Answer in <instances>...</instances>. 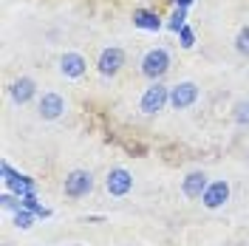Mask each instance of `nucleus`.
<instances>
[{"mask_svg": "<svg viewBox=\"0 0 249 246\" xmlns=\"http://www.w3.org/2000/svg\"><path fill=\"white\" fill-rule=\"evenodd\" d=\"M184 17H187V9H176L173 17H170V23H167L170 31H181V29H184Z\"/></svg>", "mask_w": 249, "mask_h": 246, "instance_id": "15", "label": "nucleus"}, {"mask_svg": "<svg viewBox=\"0 0 249 246\" xmlns=\"http://www.w3.org/2000/svg\"><path fill=\"white\" fill-rule=\"evenodd\" d=\"M3 178H6V184H9V190L15 193L17 198H26V195H31L34 193V178H29V176H20V173H15V170L9 167V164H3Z\"/></svg>", "mask_w": 249, "mask_h": 246, "instance_id": "6", "label": "nucleus"}, {"mask_svg": "<svg viewBox=\"0 0 249 246\" xmlns=\"http://www.w3.org/2000/svg\"><path fill=\"white\" fill-rule=\"evenodd\" d=\"M60 71L65 74V77H82L85 74V57L82 54H77V51H71V54H65L60 60Z\"/></svg>", "mask_w": 249, "mask_h": 246, "instance_id": "12", "label": "nucleus"}, {"mask_svg": "<svg viewBox=\"0 0 249 246\" xmlns=\"http://www.w3.org/2000/svg\"><path fill=\"white\" fill-rule=\"evenodd\" d=\"M167 68H170V54L164 51V48H150L147 54H144V60H142V74L147 79H159L167 74Z\"/></svg>", "mask_w": 249, "mask_h": 246, "instance_id": "1", "label": "nucleus"}, {"mask_svg": "<svg viewBox=\"0 0 249 246\" xmlns=\"http://www.w3.org/2000/svg\"><path fill=\"white\" fill-rule=\"evenodd\" d=\"M235 51L244 54V57H249V26H244V29L238 31V37H235Z\"/></svg>", "mask_w": 249, "mask_h": 246, "instance_id": "14", "label": "nucleus"}, {"mask_svg": "<svg viewBox=\"0 0 249 246\" xmlns=\"http://www.w3.org/2000/svg\"><path fill=\"white\" fill-rule=\"evenodd\" d=\"M167 102H170V88L161 85V82H153V85L144 91V96H142L139 110L142 113H147V116H153V113H159Z\"/></svg>", "mask_w": 249, "mask_h": 246, "instance_id": "2", "label": "nucleus"}, {"mask_svg": "<svg viewBox=\"0 0 249 246\" xmlns=\"http://www.w3.org/2000/svg\"><path fill=\"white\" fill-rule=\"evenodd\" d=\"M196 99H198V85H196V82H178V85L170 88V105L176 110L190 108Z\"/></svg>", "mask_w": 249, "mask_h": 246, "instance_id": "4", "label": "nucleus"}, {"mask_svg": "<svg viewBox=\"0 0 249 246\" xmlns=\"http://www.w3.org/2000/svg\"><path fill=\"white\" fill-rule=\"evenodd\" d=\"M207 176L204 173H190L184 178V184H181V190H184L187 198H204V193H207Z\"/></svg>", "mask_w": 249, "mask_h": 246, "instance_id": "10", "label": "nucleus"}, {"mask_svg": "<svg viewBox=\"0 0 249 246\" xmlns=\"http://www.w3.org/2000/svg\"><path fill=\"white\" fill-rule=\"evenodd\" d=\"M133 26H136V29H144V31H159L161 29V20H159L156 12L136 9V12H133Z\"/></svg>", "mask_w": 249, "mask_h": 246, "instance_id": "13", "label": "nucleus"}, {"mask_svg": "<svg viewBox=\"0 0 249 246\" xmlns=\"http://www.w3.org/2000/svg\"><path fill=\"white\" fill-rule=\"evenodd\" d=\"M31 221H34V212H29V210H20V212H15V224L20 227V229H29Z\"/></svg>", "mask_w": 249, "mask_h": 246, "instance_id": "16", "label": "nucleus"}, {"mask_svg": "<svg viewBox=\"0 0 249 246\" xmlns=\"http://www.w3.org/2000/svg\"><path fill=\"white\" fill-rule=\"evenodd\" d=\"M62 110H65V99L60 93H43V99H40V116L43 119H57V116H62Z\"/></svg>", "mask_w": 249, "mask_h": 246, "instance_id": "8", "label": "nucleus"}, {"mask_svg": "<svg viewBox=\"0 0 249 246\" xmlns=\"http://www.w3.org/2000/svg\"><path fill=\"white\" fill-rule=\"evenodd\" d=\"M105 187H108V193L113 195V198H122V195L130 193V187H133V176H130L124 167H116V170H110L108 173Z\"/></svg>", "mask_w": 249, "mask_h": 246, "instance_id": "7", "label": "nucleus"}, {"mask_svg": "<svg viewBox=\"0 0 249 246\" xmlns=\"http://www.w3.org/2000/svg\"><path fill=\"white\" fill-rule=\"evenodd\" d=\"M230 198V187H227V181H215V184L207 187V193H204V207H210V210H215V207H221L224 201Z\"/></svg>", "mask_w": 249, "mask_h": 246, "instance_id": "9", "label": "nucleus"}, {"mask_svg": "<svg viewBox=\"0 0 249 246\" xmlns=\"http://www.w3.org/2000/svg\"><path fill=\"white\" fill-rule=\"evenodd\" d=\"M178 34H181V46H184V48H193V43H196V34H193V29H190V26H184Z\"/></svg>", "mask_w": 249, "mask_h": 246, "instance_id": "19", "label": "nucleus"}, {"mask_svg": "<svg viewBox=\"0 0 249 246\" xmlns=\"http://www.w3.org/2000/svg\"><path fill=\"white\" fill-rule=\"evenodd\" d=\"M0 204H3L6 210H15V212H20V210H23V201H17V195H12V193L0 195Z\"/></svg>", "mask_w": 249, "mask_h": 246, "instance_id": "17", "label": "nucleus"}, {"mask_svg": "<svg viewBox=\"0 0 249 246\" xmlns=\"http://www.w3.org/2000/svg\"><path fill=\"white\" fill-rule=\"evenodd\" d=\"M62 190H65L68 198H82V195H88V193L93 190V176L88 173V170H74V173L65 176Z\"/></svg>", "mask_w": 249, "mask_h": 246, "instance_id": "3", "label": "nucleus"}, {"mask_svg": "<svg viewBox=\"0 0 249 246\" xmlns=\"http://www.w3.org/2000/svg\"><path fill=\"white\" fill-rule=\"evenodd\" d=\"M34 79H29V77H20V79H15L12 82V88H9V93H12V99H15L17 105H26L31 96H34Z\"/></svg>", "mask_w": 249, "mask_h": 246, "instance_id": "11", "label": "nucleus"}, {"mask_svg": "<svg viewBox=\"0 0 249 246\" xmlns=\"http://www.w3.org/2000/svg\"><path fill=\"white\" fill-rule=\"evenodd\" d=\"M235 122H238V124H247L249 122V99H247V102H241V105L235 108Z\"/></svg>", "mask_w": 249, "mask_h": 246, "instance_id": "18", "label": "nucleus"}, {"mask_svg": "<svg viewBox=\"0 0 249 246\" xmlns=\"http://www.w3.org/2000/svg\"><path fill=\"white\" fill-rule=\"evenodd\" d=\"M122 65H124V51L122 48H116V46L105 48V51L99 54V62H96V68H99L102 77H116Z\"/></svg>", "mask_w": 249, "mask_h": 246, "instance_id": "5", "label": "nucleus"}]
</instances>
